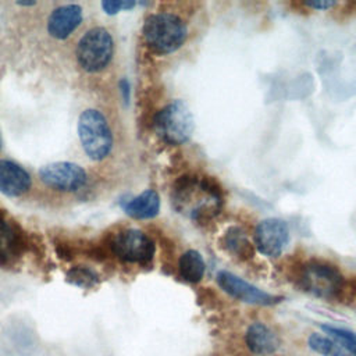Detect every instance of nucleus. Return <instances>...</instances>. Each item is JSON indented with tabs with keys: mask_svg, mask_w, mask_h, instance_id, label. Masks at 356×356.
Returning <instances> with one entry per match:
<instances>
[{
	"mask_svg": "<svg viewBox=\"0 0 356 356\" xmlns=\"http://www.w3.org/2000/svg\"><path fill=\"white\" fill-rule=\"evenodd\" d=\"M156 135L171 146L186 143L193 131L195 120L186 102L175 99L161 107L153 117Z\"/></svg>",
	"mask_w": 356,
	"mask_h": 356,
	"instance_id": "obj_2",
	"label": "nucleus"
},
{
	"mask_svg": "<svg viewBox=\"0 0 356 356\" xmlns=\"http://www.w3.org/2000/svg\"><path fill=\"white\" fill-rule=\"evenodd\" d=\"M83 19L82 7L78 4H63L56 7L47 18V32L54 39H67Z\"/></svg>",
	"mask_w": 356,
	"mask_h": 356,
	"instance_id": "obj_10",
	"label": "nucleus"
},
{
	"mask_svg": "<svg viewBox=\"0 0 356 356\" xmlns=\"http://www.w3.org/2000/svg\"><path fill=\"white\" fill-rule=\"evenodd\" d=\"M22 236L17 225L0 213V266L15 261L22 252Z\"/></svg>",
	"mask_w": 356,
	"mask_h": 356,
	"instance_id": "obj_13",
	"label": "nucleus"
},
{
	"mask_svg": "<svg viewBox=\"0 0 356 356\" xmlns=\"http://www.w3.org/2000/svg\"><path fill=\"white\" fill-rule=\"evenodd\" d=\"M299 285L303 291L314 296L335 299L342 292L345 280L337 266L321 260H312L302 267Z\"/></svg>",
	"mask_w": 356,
	"mask_h": 356,
	"instance_id": "obj_5",
	"label": "nucleus"
},
{
	"mask_svg": "<svg viewBox=\"0 0 356 356\" xmlns=\"http://www.w3.org/2000/svg\"><path fill=\"white\" fill-rule=\"evenodd\" d=\"M254 248L266 257H278L289 242L288 224L275 217L261 220L253 234Z\"/></svg>",
	"mask_w": 356,
	"mask_h": 356,
	"instance_id": "obj_9",
	"label": "nucleus"
},
{
	"mask_svg": "<svg viewBox=\"0 0 356 356\" xmlns=\"http://www.w3.org/2000/svg\"><path fill=\"white\" fill-rule=\"evenodd\" d=\"M114 56V39L108 29L93 26L78 40L75 57L78 65L90 74L100 72L108 67Z\"/></svg>",
	"mask_w": 356,
	"mask_h": 356,
	"instance_id": "obj_4",
	"label": "nucleus"
},
{
	"mask_svg": "<svg viewBox=\"0 0 356 356\" xmlns=\"http://www.w3.org/2000/svg\"><path fill=\"white\" fill-rule=\"evenodd\" d=\"M124 211L136 220H149L160 211V197L154 189H146L124 204Z\"/></svg>",
	"mask_w": 356,
	"mask_h": 356,
	"instance_id": "obj_14",
	"label": "nucleus"
},
{
	"mask_svg": "<svg viewBox=\"0 0 356 356\" xmlns=\"http://www.w3.org/2000/svg\"><path fill=\"white\" fill-rule=\"evenodd\" d=\"M78 136L85 154L93 161H102L113 150L114 138L104 114L96 108H86L78 118Z\"/></svg>",
	"mask_w": 356,
	"mask_h": 356,
	"instance_id": "obj_3",
	"label": "nucleus"
},
{
	"mask_svg": "<svg viewBox=\"0 0 356 356\" xmlns=\"http://www.w3.org/2000/svg\"><path fill=\"white\" fill-rule=\"evenodd\" d=\"M135 1L132 0H106V1H102V7L103 10L110 14V15H114L122 10H131L135 7Z\"/></svg>",
	"mask_w": 356,
	"mask_h": 356,
	"instance_id": "obj_20",
	"label": "nucleus"
},
{
	"mask_svg": "<svg viewBox=\"0 0 356 356\" xmlns=\"http://www.w3.org/2000/svg\"><path fill=\"white\" fill-rule=\"evenodd\" d=\"M221 248L235 256L238 260H249L253 257L256 248L239 227H229L220 239Z\"/></svg>",
	"mask_w": 356,
	"mask_h": 356,
	"instance_id": "obj_15",
	"label": "nucleus"
},
{
	"mask_svg": "<svg viewBox=\"0 0 356 356\" xmlns=\"http://www.w3.org/2000/svg\"><path fill=\"white\" fill-rule=\"evenodd\" d=\"M32 186L29 172L13 160H0V192L8 197H19Z\"/></svg>",
	"mask_w": 356,
	"mask_h": 356,
	"instance_id": "obj_11",
	"label": "nucleus"
},
{
	"mask_svg": "<svg viewBox=\"0 0 356 356\" xmlns=\"http://www.w3.org/2000/svg\"><path fill=\"white\" fill-rule=\"evenodd\" d=\"M17 4H18V6H22V7H24V6H35L36 1H18Z\"/></svg>",
	"mask_w": 356,
	"mask_h": 356,
	"instance_id": "obj_23",
	"label": "nucleus"
},
{
	"mask_svg": "<svg viewBox=\"0 0 356 356\" xmlns=\"http://www.w3.org/2000/svg\"><path fill=\"white\" fill-rule=\"evenodd\" d=\"M338 4L339 3L334 1V0H314V1H305L303 3V6L310 7L313 10H330V8H332Z\"/></svg>",
	"mask_w": 356,
	"mask_h": 356,
	"instance_id": "obj_21",
	"label": "nucleus"
},
{
	"mask_svg": "<svg viewBox=\"0 0 356 356\" xmlns=\"http://www.w3.org/2000/svg\"><path fill=\"white\" fill-rule=\"evenodd\" d=\"M111 252L121 261L132 264H149L156 252L154 242L147 234L136 228H127L117 232L110 242Z\"/></svg>",
	"mask_w": 356,
	"mask_h": 356,
	"instance_id": "obj_6",
	"label": "nucleus"
},
{
	"mask_svg": "<svg viewBox=\"0 0 356 356\" xmlns=\"http://www.w3.org/2000/svg\"><path fill=\"white\" fill-rule=\"evenodd\" d=\"M204 271L206 263L203 260V256L197 250L188 249L179 256L178 273L184 281L189 284H197L202 281Z\"/></svg>",
	"mask_w": 356,
	"mask_h": 356,
	"instance_id": "obj_16",
	"label": "nucleus"
},
{
	"mask_svg": "<svg viewBox=\"0 0 356 356\" xmlns=\"http://www.w3.org/2000/svg\"><path fill=\"white\" fill-rule=\"evenodd\" d=\"M245 343L249 350L257 356H268L278 350L281 339L278 334L267 324L254 321L245 332Z\"/></svg>",
	"mask_w": 356,
	"mask_h": 356,
	"instance_id": "obj_12",
	"label": "nucleus"
},
{
	"mask_svg": "<svg viewBox=\"0 0 356 356\" xmlns=\"http://www.w3.org/2000/svg\"><path fill=\"white\" fill-rule=\"evenodd\" d=\"M39 178L46 186L64 193L76 192L88 182V174L83 167L71 161H57L43 165L39 170Z\"/></svg>",
	"mask_w": 356,
	"mask_h": 356,
	"instance_id": "obj_7",
	"label": "nucleus"
},
{
	"mask_svg": "<svg viewBox=\"0 0 356 356\" xmlns=\"http://www.w3.org/2000/svg\"><path fill=\"white\" fill-rule=\"evenodd\" d=\"M67 280L79 288H92L99 282V275L89 267L75 266L67 273Z\"/></svg>",
	"mask_w": 356,
	"mask_h": 356,
	"instance_id": "obj_19",
	"label": "nucleus"
},
{
	"mask_svg": "<svg viewBox=\"0 0 356 356\" xmlns=\"http://www.w3.org/2000/svg\"><path fill=\"white\" fill-rule=\"evenodd\" d=\"M307 345L313 352L321 356H352L343 346L323 332L310 334Z\"/></svg>",
	"mask_w": 356,
	"mask_h": 356,
	"instance_id": "obj_17",
	"label": "nucleus"
},
{
	"mask_svg": "<svg viewBox=\"0 0 356 356\" xmlns=\"http://www.w3.org/2000/svg\"><path fill=\"white\" fill-rule=\"evenodd\" d=\"M321 331L327 337L337 341L341 346H343L352 356H356V334L353 331L330 324H321Z\"/></svg>",
	"mask_w": 356,
	"mask_h": 356,
	"instance_id": "obj_18",
	"label": "nucleus"
},
{
	"mask_svg": "<svg viewBox=\"0 0 356 356\" xmlns=\"http://www.w3.org/2000/svg\"><path fill=\"white\" fill-rule=\"evenodd\" d=\"M120 90H121V95H122V99L125 103L129 102V93H131V86H129V82L127 79H121L120 81Z\"/></svg>",
	"mask_w": 356,
	"mask_h": 356,
	"instance_id": "obj_22",
	"label": "nucleus"
},
{
	"mask_svg": "<svg viewBox=\"0 0 356 356\" xmlns=\"http://www.w3.org/2000/svg\"><path fill=\"white\" fill-rule=\"evenodd\" d=\"M146 44L157 54H171L186 42L188 28L181 17L161 11L150 14L142 26Z\"/></svg>",
	"mask_w": 356,
	"mask_h": 356,
	"instance_id": "obj_1",
	"label": "nucleus"
},
{
	"mask_svg": "<svg viewBox=\"0 0 356 356\" xmlns=\"http://www.w3.org/2000/svg\"><path fill=\"white\" fill-rule=\"evenodd\" d=\"M217 284L218 286L235 300L248 303V305H257V306H271L282 300V296L268 293L259 286L245 281L243 278L235 275L229 271H220L217 274Z\"/></svg>",
	"mask_w": 356,
	"mask_h": 356,
	"instance_id": "obj_8",
	"label": "nucleus"
}]
</instances>
